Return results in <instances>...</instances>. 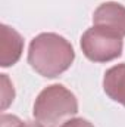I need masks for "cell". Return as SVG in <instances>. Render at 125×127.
<instances>
[{
    "mask_svg": "<svg viewBox=\"0 0 125 127\" xmlns=\"http://www.w3.org/2000/svg\"><path fill=\"white\" fill-rule=\"evenodd\" d=\"M74 59L75 52L72 44L59 34L41 32L30 43L28 64L43 77H59L71 68Z\"/></svg>",
    "mask_w": 125,
    "mask_h": 127,
    "instance_id": "6da1fadb",
    "label": "cell"
},
{
    "mask_svg": "<svg viewBox=\"0 0 125 127\" xmlns=\"http://www.w3.org/2000/svg\"><path fill=\"white\" fill-rule=\"evenodd\" d=\"M78 112V100L75 95L63 84H52L43 89L32 108L34 118L43 126H55L63 118Z\"/></svg>",
    "mask_w": 125,
    "mask_h": 127,
    "instance_id": "7a4b0ae2",
    "label": "cell"
},
{
    "mask_svg": "<svg viewBox=\"0 0 125 127\" xmlns=\"http://www.w3.org/2000/svg\"><path fill=\"white\" fill-rule=\"evenodd\" d=\"M81 50L93 62H110L122 55V37L93 25L81 37Z\"/></svg>",
    "mask_w": 125,
    "mask_h": 127,
    "instance_id": "3957f363",
    "label": "cell"
},
{
    "mask_svg": "<svg viewBox=\"0 0 125 127\" xmlns=\"http://www.w3.org/2000/svg\"><path fill=\"white\" fill-rule=\"evenodd\" d=\"M93 24L96 27L125 37V6L116 1L102 3L93 13Z\"/></svg>",
    "mask_w": 125,
    "mask_h": 127,
    "instance_id": "277c9868",
    "label": "cell"
},
{
    "mask_svg": "<svg viewBox=\"0 0 125 127\" xmlns=\"http://www.w3.org/2000/svg\"><path fill=\"white\" fill-rule=\"evenodd\" d=\"M0 65L3 68H7L19 61L24 52V38L15 28L6 24L0 25Z\"/></svg>",
    "mask_w": 125,
    "mask_h": 127,
    "instance_id": "5b68a950",
    "label": "cell"
},
{
    "mask_svg": "<svg viewBox=\"0 0 125 127\" xmlns=\"http://www.w3.org/2000/svg\"><path fill=\"white\" fill-rule=\"evenodd\" d=\"M103 89L112 100L125 106V64H118L104 72Z\"/></svg>",
    "mask_w": 125,
    "mask_h": 127,
    "instance_id": "8992f818",
    "label": "cell"
},
{
    "mask_svg": "<svg viewBox=\"0 0 125 127\" xmlns=\"http://www.w3.org/2000/svg\"><path fill=\"white\" fill-rule=\"evenodd\" d=\"M0 127H46V126H43L38 121L37 123L35 121H22L16 115L3 114L0 117Z\"/></svg>",
    "mask_w": 125,
    "mask_h": 127,
    "instance_id": "52a82bcc",
    "label": "cell"
},
{
    "mask_svg": "<svg viewBox=\"0 0 125 127\" xmlns=\"http://www.w3.org/2000/svg\"><path fill=\"white\" fill-rule=\"evenodd\" d=\"M15 97V90L6 74H1V109L4 111Z\"/></svg>",
    "mask_w": 125,
    "mask_h": 127,
    "instance_id": "ba28073f",
    "label": "cell"
},
{
    "mask_svg": "<svg viewBox=\"0 0 125 127\" xmlns=\"http://www.w3.org/2000/svg\"><path fill=\"white\" fill-rule=\"evenodd\" d=\"M61 127H94V126L85 118H71V120L63 121Z\"/></svg>",
    "mask_w": 125,
    "mask_h": 127,
    "instance_id": "9c48e42d",
    "label": "cell"
}]
</instances>
